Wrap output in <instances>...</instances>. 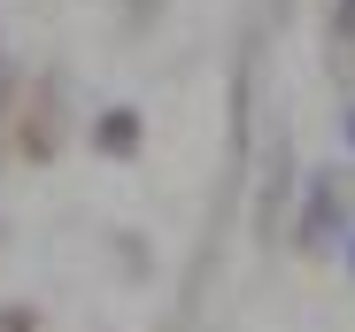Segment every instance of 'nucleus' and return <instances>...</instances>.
Here are the masks:
<instances>
[{
  "label": "nucleus",
  "mask_w": 355,
  "mask_h": 332,
  "mask_svg": "<svg viewBox=\"0 0 355 332\" xmlns=\"http://www.w3.org/2000/svg\"><path fill=\"white\" fill-rule=\"evenodd\" d=\"M332 225H340V193L317 186V193H309V216H302V232H309V240H332Z\"/></svg>",
  "instance_id": "f257e3e1"
},
{
  "label": "nucleus",
  "mask_w": 355,
  "mask_h": 332,
  "mask_svg": "<svg viewBox=\"0 0 355 332\" xmlns=\"http://www.w3.org/2000/svg\"><path fill=\"white\" fill-rule=\"evenodd\" d=\"M347 147H355V116H347Z\"/></svg>",
  "instance_id": "7ed1b4c3"
},
{
  "label": "nucleus",
  "mask_w": 355,
  "mask_h": 332,
  "mask_svg": "<svg viewBox=\"0 0 355 332\" xmlns=\"http://www.w3.org/2000/svg\"><path fill=\"white\" fill-rule=\"evenodd\" d=\"M132 139H139V124H132V116H108V124H101V147H108V155H124Z\"/></svg>",
  "instance_id": "f03ea898"
}]
</instances>
